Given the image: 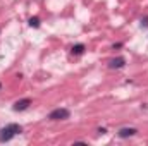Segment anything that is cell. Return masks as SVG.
<instances>
[{"mask_svg": "<svg viewBox=\"0 0 148 146\" xmlns=\"http://www.w3.org/2000/svg\"><path fill=\"white\" fill-rule=\"evenodd\" d=\"M21 131H23V129H21L19 124H7L5 127L0 129V143H7V141H10V139L16 138Z\"/></svg>", "mask_w": 148, "mask_h": 146, "instance_id": "6da1fadb", "label": "cell"}, {"mask_svg": "<svg viewBox=\"0 0 148 146\" xmlns=\"http://www.w3.org/2000/svg\"><path fill=\"white\" fill-rule=\"evenodd\" d=\"M71 117V112L67 108H64V107H60V108H55V110H52L50 113H48V120H66V119H69Z\"/></svg>", "mask_w": 148, "mask_h": 146, "instance_id": "7a4b0ae2", "label": "cell"}, {"mask_svg": "<svg viewBox=\"0 0 148 146\" xmlns=\"http://www.w3.org/2000/svg\"><path fill=\"white\" fill-rule=\"evenodd\" d=\"M29 105H31V100L29 98H23V100H17L12 108L16 110V112H23V110L29 108Z\"/></svg>", "mask_w": 148, "mask_h": 146, "instance_id": "3957f363", "label": "cell"}, {"mask_svg": "<svg viewBox=\"0 0 148 146\" xmlns=\"http://www.w3.org/2000/svg\"><path fill=\"white\" fill-rule=\"evenodd\" d=\"M136 132H138V131H136L134 127H122V129H119L117 136H119V138H122V139H126V138H133Z\"/></svg>", "mask_w": 148, "mask_h": 146, "instance_id": "277c9868", "label": "cell"}, {"mask_svg": "<svg viewBox=\"0 0 148 146\" xmlns=\"http://www.w3.org/2000/svg\"><path fill=\"white\" fill-rule=\"evenodd\" d=\"M124 65H126V59L124 57H115V59L109 60V67L110 69H122Z\"/></svg>", "mask_w": 148, "mask_h": 146, "instance_id": "5b68a950", "label": "cell"}, {"mask_svg": "<svg viewBox=\"0 0 148 146\" xmlns=\"http://www.w3.org/2000/svg\"><path fill=\"white\" fill-rule=\"evenodd\" d=\"M84 50H86V46H84L83 43H77V45H74V46H73V50H71V52H73V55H83V53H84Z\"/></svg>", "mask_w": 148, "mask_h": 146, "instance_id": "8992f818", "label": "cell"}, {"mask_svg": "<svg viewBox=\"0 0 148 146\" xmlns=\"http://www.w3.org/2000/svg\"><path fill=\"white\" fill-rule=\"evenodd\" d=\"M29 26L31 28H40V19L38 17H31L29 19Z\"/></svg>", "mask_w": 148, "mask_h": 146, "instance_id": "52a82bcc", "label": "cell"}, {"mask_svg": "<svg viewBox=\"0 0 148 146\" xmlns=\"http://www.w3.org/2000/svg\"><path fill=\"white\" fill-rule=\"evenodd\" d=\"M141 28H148V16L141 19Z\"/></svg>", "mask_w": 148, "mask_h": 146, "instance_id": "ba28073f", "label": "cell"}, {"mask_svg": "<svg viewBox=\"0 0 148 146\" xmlns=\"http://www.w3.org/2000/svg\"><path fill=\"white\" fill-rule=\"evenodd\" d=\"M0 88H2V83H0Z\"/></svg>", "mask_w": 148, "mask_h": 146, "instance_id": "9c48e42d", "label": "cell"}]
</instances>
